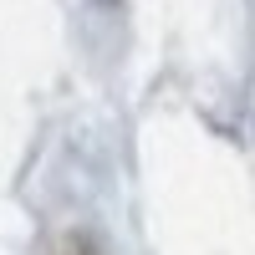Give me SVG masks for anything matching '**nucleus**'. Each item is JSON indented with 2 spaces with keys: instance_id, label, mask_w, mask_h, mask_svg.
Returning <instances> with one entry per match:
<instances>
[]
</instances>
